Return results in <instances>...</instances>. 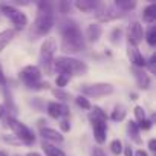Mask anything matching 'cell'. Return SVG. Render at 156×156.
I'll list each match as a JSON object with an SVG mask.
<instances>
[{
    "mask_svg": "<svg viewBox=\"0 0 156 156\" xmlns=\"http://www.w3.org/2000/svg\"><path fill=\"white\" fill-rule=\"evenodd\" d=\"M84 49V38L83 34L73 22L64 23L61 28V51L76 54Z\"/></svg>",
    "mask_w": 156,
    "mask_h": 156,
    "instance_id": "1",
    "label": "cell"
},
{
    "mask_svg": "<svg viewBox=\"0 0 156 156\" xmlns=\"http://www.w3.org/2000/svg\"><path fill=\"white\" fill-rule=\"evenodd\" d=\"M54 26V11L52 6L46 2L38 3V12L37 19L34 22V29L38 35H46Z\"/></svg>",
    "mask_w": 156,
    "mask_h": 156,
    "instance_id": "2",
    "label": "cell"
},
{
    "mask_svg": "<svg viewBox=\"0 0 156 156\" xmlns=\"http://www.w3.org/2000/svg\"><path fill=\"white\" fill-rule=\"evenodd\" d=\"M54 66L60 73H66V75H84L87 72V66L86 63L76 60V58H70V57H58L57 60H54Z\"/></svg>",
    "mask_w": 156,
    "mask_h": 156,
    "instance_id": "3",
    "label": "cell"
},
{
    "mask_svg": "<svg viewBox=\"0 0 156 156\" xmlns=\"http://www.w3.org/2000/svg\"><path fill=\"white\" fill-rule=\"evenodd\" d=\"M22 81L29 89H48V83H41V72L37 66H26L20 70Z\"/></svg>",
    "mask_w": 156,
    "mask_h": 156,
    "instance_id": "4",
    "label": "cell"
},
{
    "mask_svg": "<svg viewBox=\"0 0 156 156\" xmlns=\"http://www.w3.org/2000/svg\"><path fill=\"white\" fill-rule=\"evenodd\" d=\"M55 49H57V44H55V40L54 38H46L43 41V44H41V49H40V64L46 70L48 75L52 73Z\"/></svg>",
    "mask_w": 156,
    "mask_h": 156,
    "instance_id": "5",
    "label": "cell"
},
{
    "mask_svg": "<svg viewBox=\"0 0 156 156\" xmlns=\"http://www.w3.org/2000/svg\"><path fill=\"white\" fill-rule=\"evenodd\" d=\"M6 122H8L9 129L16 133V136H17L22 142H25V144H32V142L35 141V135L32 133V130H31L29 127H26L23 122H20L19 119H16L14 116H8V118H6Z\"/></svg>",
    "mask_w": 156,
    "mask_h": 156,
    "instance_id": "6",
    "label": "cell"
},
{
    "mask_svg": "<svg viewBox=\"0 0 156 156\" xmlns=\"http://www.w3.org/2000/svg\"><path fill=\"white\" fill-rule=\"evenodd\" d=\"M0 11H2V14H3L6 19H9V20L14 23L16 29H25V28H26V25H28V17L25 16V12H22V11L17 9L16 6L2 3V5H0Z\"/></svg>",
    "mask_w": 156,
    "mask_h": 156,
    "instance_id": "7",
    "label": "cell"
},
{
    "mask_svg": "<svg viewBox=\"0 0 156 156\" xmlns=\"http://www.w3.org/2000/svg\"><path fill=\"white\" fill-rule=\"evenodd\" d=\"M80 90L83 95L92 97V98H100L113 94V86L109 83H95V84H81Z\"/></svg>",
    "mask_w": 156,
    "mask_h": 156,
    "instance_id": "8",
    "label": "cell"
},
{
    "mask_svg": "<svg viewBox=\"0 0 156 156\" xmlns=\"http://www.w3.org/2000/svg\"><path fill=\"white\" fill-rule=\"evenodd\" d=\"M144 38V32H142V26L139 25V22H132L127 26V40L130 44L138 46Z\"/></svg>",
    "mask_w": 156,
    "mask_h": 156,
    "instance_id": "9",
    "label": "cell"
},
{
    "mask_svg": "<svg viewBox=\"0 0 156 156\" xmlns=\"http://www.w3.org/2000/svg\"><path fill=\"white\" fill-rule=\"evenodd\" d=\"M97 20L98 22H110V20H116V19H121L124 14L121 11H116V9H112L109 6H98L97 9Z\"/></svg>",
    "mask_w": 156,
    "mask_h": 156,
    "instance_id": "10",
    "label": "cell"
},
{
    "mask_svg": "<svg viewBox=\"0 0 156 156\" xmlns=\"http://www.w3.org/2000/svg\"><path fill=\"white\" fill-rule=\"evenodd\" d=\"M90 121H92V127H94L95 141L98 144H103L107 138V122L101 121V119H94V118H90Z\"/></svg>",
    "mask_w": 156,
    "mask_h": 156,
    "instance_id": "11",
    "label": "cell"
},
{
    "mask_svg": "<svg viewBox=\"0 0 156 156\" xmlns=\"http://www.w3.org/2000/svg\"><path fill=\"white\" fill-rule=\"evenodd\" d=\"M127 54H129V57H130L132 64H133L136 69H142V67H145V66H147L145 58L141 55V52L138 51V48H136V46H133V44L127 43Z\"/></svg>",
    "mask_w": 156,
    "mask_h": 156,
    "instance_id": "12",
    "label": "cell"
},
{
    "mask_svg": "<svg viewBox=\"0 0 156 156\" xmlns=\"http://www.w3.org/2000/svg\"><path fill=\"white\" fill-rule=\"evenodd\" d=\"M132 73H133V76H135L136 84H138L139 89H148V87H150V76H148L142 69L133 67V69H132Z\"/></svg>",
    "mask_w": 156,
    "mask_h": 156,
    "instance_id": "13",
    "label": "cell"
},
{
    "mask_svg": "<svg viewBox=\"0 0 156 156\" xmlns=\"http://www.w3.org/2000/svg\"><path fill=\"white\" fill-rule=\"evenodd\" d=\"M48 113H49V116H52V118H60L61 115H66L67 116V107L66 106H61V104H58V103H55V101H51L49 104H48Z\"/></svg>",
    "mask_w": 156,
    "mask_h": 156,
    "instance_id": "14",
    "label": "cell"
},
{
    "mask_svg": "<svg viewBox=\"0 0 156 156\" xmlns=\"http://www.w3.org/2000/svg\"><path fill=\"white\" fill-rule=\"evenodd\" d=\"M41 136L46 139V142H48V141L63 142V139H64L61 133H58L57 130H54V129H51V127H43V129H41Z\"/></svg>",
    "mask_w": 156,
    "mask_h": 156,
    "instance_id": "15",
    "label": "cell"
},
{
    "mask_svg": "<svg viewBox=\"0 0 156 156\" xmlns=\"http://www.w3.org/2000/svg\"><path fill=\"white\" fill-rule=\"evenodd\" d=\"M75 6L83 12H89L92 9H97L100 6V3L94 2V0H78V2H75Z\"/></svg>",
    "mask_w": 156,
    "mask_h": 156,
    "instance_id": "16",
    "label": "cell"
},
{
    "mask_svg": "<svg viewBox=\"0 0 156 156\" xmlns=\"http://www.w3.org/2000/svg\"><path fill=\"white\" fill-rule=\"evenodd\" d=\"M101 34H103V28H101V25H89V28H87V31H86V37L89 38V41H97L100 37H101Z\"/></svg>",
    "mask_w": 156,
    "mask_h": 156,
    "instance_id": "17",
    "label": "cell"
},
{
    "mask_svg": "<svg viewBox=\"0 0 156 156\" xmlns=\"http://www.w3.org/2000/svg\"><path fill=\"white\" fill-rule=\"evenodd\" d=\"M41 148L46 153V156H66L61 148H58V147H55V145H52L51 142H46V141L41 142Z\"/></svg>",
    "mask_w": 156,
    "mask_h": 156,
    "instance_id": "18",
    "label": "cell"
},
{
    "mask_svg": "<svg viewBox=\"0 0 156 156\" xmlns=\"http://www.w3.org/2000/svg\"><path fill=\"white\" fill-rule=\"evenodd\" d=\"M12 38H14V29H5L0 32V51H3L11 43Z\"/></svg>",
    "mask_w": 156,
    "mask_h": 156,
    "instance_id": "19",
    "label": "cell"
},
{
    "mask_svg": "<svg viewBox=\"0 0 156 156\" xmlns=\"http://www.w3.org/2000/svg\"><path fill=\"white\" fill-rule=\"evenodd\" d=\"M142 19H144V22H147V23H153V22L156 20V5H154V3H150L147 8H144V11H142Z\"/></svg>",
    "mask_w": 156,
    "mask_h": 156,
    "instance_id": "20",
    "label": "cell"
},
{
    "mask_svg": "<svg viewBox=\"0 0 156 156\" xmlns=\"http://www.w3.org/2000/svg\"><path fill=\"white\" fill-rule=\"evenodd\" d=\"M127 133H129V136L135 141V142H138V144H141V136H139V129H138V124L136 122H133V121H130L129 124H127Z\"/></svg>",
    "mask_w": 156,
    "mask_h": 156,
    "instance_id": "21",
    "label": "cell"
},
{
    "mask_svg": "<svg viewBox=\"0 0 156 156\" xmlns=\"http://www.w3.org/2000/svg\"><path fill=\"white\" fill-rule=\"evenodd\" d=\"M118 8H119V11L122 12V11H130V9H133L135 6H136V2H132V0H129V2H126V0H116V3H115Z\"/></svg>",
    "mask_w": 156,
    "mask_h": 156,
    "instance_id": "22",
    "label": "cell"
},
{
    "mask_svg": "<svg viewBox=\"0 0 156 156\" xmlns=\"http://www.w3.org/2000/svg\"><path fill=\"white\" fill-rule=\"evenodd\" d=\"M89 118H94V119H101V121H107V115H106V113L103 112V109H100V107H95V109L90 112Z\"/></svg>",
    "mask_w": 156,
    "mask_h": 156,
    "instance_id": "23",
    "label": "cell"
},
{
    "mask_svg": "<svg viewBox=\"0 0 156 156\" xmlns=\"http://www.w3.org/2000/svg\"><path fill=\"white\" fill-rule=\"evenodd\" d=\"M145 40H147V43H148L150 46H154V44H156V28H154V26H151V28L147 31Z\"/></svg>",
    "mask_w": 156,
    "mask_h": 156,
    "instance_id": "24",
    "label": "cell"
},
{
    "mask_svg": "<svg viewBox=\"0 0 156 156\" xmlns=\"http://www.w3.org/2000/svg\"><path fill=\"white\" fill-rule=\"evenodd\" d=\"M110 118H112L113 121H122V119L126 118V110H122V109L116 107V109H115V110L112 112Z\"/></svg>",
    "mask_w": 156,
    "mask_h": 156,
    "instance_id": "25",
    "label": "cell"
},
{
    "mask_svg": "<svg viewBox=\"0 0 156 156\" xmlns=\"http://www.w3.org/2000/svg\"><path fill=\"white\" fill-rule=\"evenodd\" d=\"M110 150H112L113 154H119V153L122 151V142H121L119 139H113V141L110 142Z\"/></svg>",
    "mask_w": 156,
    "mask_h": 156,
    "instance_id": "26",
    "label": "cell"
},
{
    "mask_svg": "<svg viewBox=\"0 0 156 156\" xmlns=\"http://www.w3.org/2000/svg\"><path fill=\"white\" fill-rule=\"evenodd\" d=\"M69 75H66V73H58V76H57V86H58V89H61V87H64L66 84H67V81H69Z\"/></svg>",
    "mask_w": 156,
    "mask_h": 156,
    "instance_id": "27",
    "label": "cell"
},
{
    "mask_svg": "<svg viewBox=\"0 0 156 156\" xmlns=\"http://www.w3.org/2000/svg\"><path fill=\"white\" fill-rule=\"evenodd\" d=\"M75 101H76V104L80 106L81 109H86V110H87V109H90V107H92V106H90V103H89V100H87V98H84L83 95L76 97V98H75Z\"/></svg>",
    "mask_w": 156,
    "mask_h": 156,
    "instance_id": "28",
    "label": "cell"
},
{
    "mask_svg": "<svg viewBox=\"0 0 156 156\" xmlns=\"http://www.w3.org/2000/svg\"><path fill=\"white\" fill-rule=\"evenodd\" d=\"M133 112H135V116H136V121H142V119H145V110L141 107V106H136L135 109H133Z\"/></svg>",
    "mask_w": 156,
    "mask_h": 156,
    "instance_id": "29",
    "label": "cell"
},
{
    "mask_svg": "<svg viewBox=\"0 0 156 156\" xmlns=\"http://www.w3.org/2000/svg\"><path fill=\"white\" fill-rule=\"evenodd\" d=\"M119 38H121V29H119V28H115V29L112 31V37H110V41H112L113 44H116V43L119 41Z\"/></svg>",
    "mask_w": 156,
    "mask_h": 156,
    "instance_id": "30",
    "label": "cell"
},
{
    "mask_svg": "<svg viewBox=\"0 0 156 156\" xmlns=\"http://www.w3.org/2000/svg\"><path fill=\"white\" fill-rule=\"evenodd\" d=\"M151 124H153L151 119H147V118H145V119H142V121L138 124V129H139V130H148V129L151 127Z\"/></svg>",
    "mask_w": 156,
    "mask_h": 156,
    "instance_id": "31",
    "label": "cell"
},
{
    "mask_svg": "<svg viewBox=\"0 0 156 156\" xmlns=\"http://www.w3.org/2000/svg\"><path fill=\"white\" fill-rule=\"evenodd\" d=\"M52 94H54L55 97H60L61 100H69V98H70V95H69V94H66V92H63L61 89H54V90H52Z\"/></svg>",
    "mask_w": 156,
    "mask_h": 156,
    "instance_id": "32",
    "label": "cell"
},
{
    "mask_svg": "<svg viewBox=\"0 0 156 156\" xmlns=\"http://www.w3.org/2000/svg\"><path fill=\"white\" fill-rule=\"evenodd\" d=\"M147 64H148L150 70H151V72L154 73V72H156V55H154V54H153V55L150 57V60L147 61Z\"/></svg>",
    "mask_w": 156,
    "mask_h": 156,
    "instance_id": "33",
    "label": "cell"
},
{
    "mask_svg": "<svg viewBox=\"0 0 156 156\" xmlns=\"http://www.w3.org/2000/svg\"><path fill=\"white\" fill-rule=\"evenodd\" d=\"M60 127H61L63 132H69V130H70V124H69L67 119H63V121L60 122Z\"/></svg>",
    "mask_w": 156,
    "mask_h": 156,
    "instance_id": "34",
    "label": "cell"
},
{
    "mask_svg": "<svg viewBox=\"0 0 156 156\" xmlns=\"http://www.w3.org/2000/svg\"><path fill=\"white\" fill-rule=\"evenodd\" d=\"M5 84H6V76H5V73H3L2 64H0V86H5Z\"/></svg>",
    "mask_w": 156,
    "mask_h": 156,
    "instance_id": "35",
    "label": "cell"
},
{
    "mask_svg": "<svg viewBox=\"0 0 156 156\" xmlns=\"http://www.w3.org/2000/svg\"><path fill=\"white\" fill-rule=\"evenodd\" d=\"M92 156H106V153L100 148V147H97L95 150H94V153H92Z\"/></svg>",
    "mask_w": 156,
    "mask_h": 156,
    "instance_id": "36",
    "label": "cell"
},
{
    "mask_svg": "<svg viewBox=\"0 0 156 156\" xmlns=\"http://www.w3.org/2000/svg\"><path fill=\"white\" fill-rule=\"evenodd\" d=\"M148 148H150L151 151L156 150V139H150V141H148Z\"/></svg>",
    "mask_w": 156,
    "mask_h": 156,
    "instance_id": "37",
    "label": "cell"
},
{
    "mask_svg": "<svg viewBox=\"0 0 156 156\" xmlns=\"http://www.w3.org/2000/svg\"><path fill=\"white\" fill-rule=\"evenodd\" d=\"M124 154H126V156H133V150H132V147L127 145V147L124 148Z\"/></svg>",
    "mask_w": 156,
    "mask_h": 156,
    "instance_id": "38",
    "label": "cell"
},
{
    "mask_svg": "<svg viewBox=\"0 0 156 156\" xmlns=\"http://www.w3.org/2000/svg\"><path fill=\"white\" fill-rule=\"evenodd\" d=\"M133 154H135V156H148V154H147V151H144V150H138V151H136V153H133Z\"/></svg>",
    "mask_w": 156,
    "mask_h": 156,
    "instance_id": "39",
    "label": "cell"
},
{
    "mask_svg": "<svg viewBox=\"0 0 156 156\" xmlns=\"http://www.w3.org/2000/svg\"><path fill=\"white\" fill-rule=\"evenodd\" d=\"M3 113H5V106H2V104H0V118L3 116Z\"/></svg>",
    "mask_w": 156,
    "mask_h": 156,
    "instance_id": "40",
    "label": "cell"
},
{
    "mask_svg": "<svg viewBox=\"0 0 156 156\" xmlns=\"http://www.w3.org/2000/svg\"><path fill=\"white\" fill-rule=\"evenodd\" d=\"M26 156H40V154L35 153V151H29V153H26Z\"/></svg>",
    "mask_w": 156,
    "mask_h": 156,
    "instance_id": "41",
    "label": "cell"
},
{
    "mask_svg": "<svg viewBox=\"0 0 156 156\" xmlns=\"http://www.w3.org/2000/svg\"><path fill=\"white\" fill-rule=\"evenodd\" d=\"M0 156H8V153L3 151V150H0Z\"/></svg>",
    "mask_w": 156,
    "mask_h": 156,
    "instance_id": "42",
    "label": "cell"
}]
</instances>
